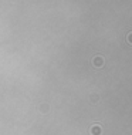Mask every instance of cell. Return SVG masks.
Returning a JSON list of instances; mask_svg holds the SVG:
<instances>
[{
  "mask_svg": "<svg viewBox=\"0 0 132 135\" xmlns=\"http://www.w3.org/2000/svg\"><path fill=\"white\" fill-rule=\"evenodd\" d=\"M91 134H92V135H100L101 134V128H100V127H92V128H91Z\"/></svg>",
  "mask_w": 132,
  "mask_h": 135,
  "instance_id": "1",
  "label": "cell"
},
{
  "mask_svg": "<svg viewBox=\"0 0 132 135\" xmlns=\"http://www.w3.org/2000/svg\"><path fill=\"white\" fill-rule=\"evenodd\" d=\"M92 63H95V65H97V67H101V63H102V60L101 58H95V60H92Z\"/></svg>",
  "mask_w": 132,
  "mask_h": 135,
  "instance_id": "2",
  "label": "cell"
},
{
  "mask_svg": "<svg viewBox=\"0 0 132 135\" xmlns=\"http://www.w3.org/2000/svg\"><path fill=\"white\" fill-rule=\"evenodd\" d=\"M126 38H128V41H129L131 44H132V33H129V34H128V37H126Z\"/></svg>",
  "mask_w": 132,
  "mask_h": 135,
  "instance_id": "3",
  "label": "cell"
}]
</instances>
